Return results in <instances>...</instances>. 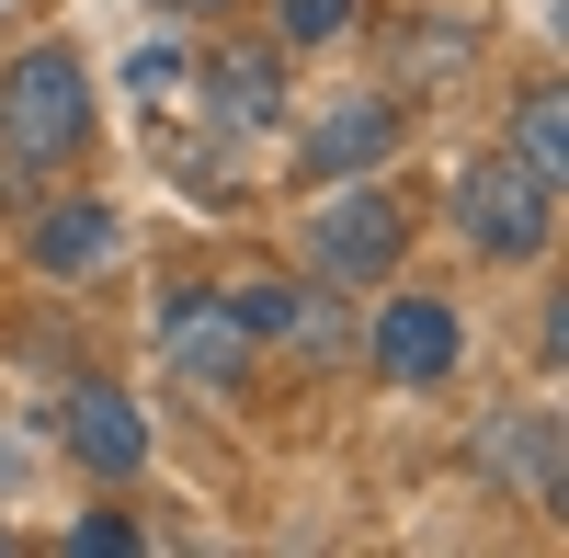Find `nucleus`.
<instances>
[{
	"mask_svg": "<svg viewBox=\"0 0 569 558\" xmlns=\"http://www.w3.org/2000/svg\"><path fill=\"white\" fill-rule=\"evenodd\" d=\"M273 12H284V34H297V46H319V34L353 23V0H273Z\"/></svg>",
	"mask_w": 569,
	"mask_h": 558,
	"instance_id": "nucleus-13",
	"label": "nucleus"
},
{
	"mask_svg": "<svg viewBox=\"0 0 569 558\" xmlns=\"http://www.w3.org/2000/svg\"><path fill=\"white\" fill-rule=\"evenodd\" d=\"M456 228H467V251H501V262H525V251H547V182L512 160V149H490L479 171L456 182Z\"/></svg>",
	"mask_w": 569,
	"mask_h": 558,
	"instance_id": "nucleus-2",
	"label": "nucleus"
},
{
	"mask_svg": "<svg viewBox=\"0 0 569 558\" xmlns=\"http://www.w3.org/2000/svg\"><path fill=\"white\" fill-rule=\"evenodd\" d=\"M206 114H228V126H273V58L228 46V58H217V80H206Z\"/></svg>",
	"mask_w": 569,
	"mask_h": 558,
	"instance_id": "nucleus-10",
	"label": "nucleus"
},
{
	"mask_svg": "<svg viewBox=\"0 0 569 558\" xmlns=\"http://www.w3.org/2000/svg\"><path fill=\"white\" fill-rule=\"evenodd\" d=\"M512 160H525L547 195H558V171H569V103H558V80L525 91V126H512Z\"/></svg>",
	"mask_w": 569,
	"mask_h": 558,
	"instance_id": "nucleus-8",
	"label": "nucleus"
},
{
	"mask_svg": "<svg viewBox=\"0 0 569 558\" xmlns=\"http://www.w3.org/2000/svg\"><path fill=\"white\" fill-rule=\"evenodd\" d=\"M0 126H12V160L23 171H58L80 137H91V80L69 46H34V58L0 80Z\"/></svg>",
	"mask_w": 569,
	"mask_h": 558,
	"instance_id": "nucleus-1",
	"label": "nucleus"
},
{
	"mask_svg": "<svg viewBox=\"0 0 569 558\" xmlns=\"http://www.w3.org/2000/svg\"><path fill=\"white\" fill-rule=\"evenodd\" d=\"M103 251H114V217H103V206H58V217L34 228V262H46V273H91Z\"/></svg>",
	"mask_w": 569,
	"mask_h": 558,
	"instance_id": "nucleus-9",
	"label": "nucleus"
},
{
	"mask_svg": "<svg viewBox=\"0 0 569 558\" xmlns=\"http://www.w3.org/2000/svg\"><path fill=\"white\" fill-rule=\"evenodd\" d=\"M308 262H319V286H365V273H388V262H399V206H388V195L319 206V217H308Z\"/></svg>",
	"mask_w": 569,
	"mask_h": 558,
	"instance_id": "nucleus-3",
	"label": "nucleus"
},
{
	"mask_svg": "<svg viewBox=\"0 0 569 558\" xmlns=\"http://www.w3.org/2000/svg\"><path fill=\"white\" fill-rule=\"evenodd\" d=\"M103 547H137V525H126V514H91V525H80V558H103Z\"/></svg>",
	"mask_w": 569,
	"mask_h": 558,
	"instance_id": "nucleus-14",
	"label": "nucleus"
},
{
	"mask_svg": "<svg viewBox=\"0 0 569 558\" xmlns=\"http://www.w3.org/2000/svg\"><path fill=\"white\" fill-rule=\"evenodd\" d=\"M501 468H525V490H536V501H558V422H525V434L501 445Z\"/></svg>",
	"mask_w": 569,
	"mask_h": 558,
	"instance_id": "nucleus-12",
	"label": "nucleus"
},
{
	"mask_svg": "<svg viewBox=\"0 0 569 558\" xmlns=\"http://www.w3.org/2000/svg\"><path fill=\"white\" fill-rule=\"evenodd\" d=\"M228 308H240V331H262V342H297V319H308V297H297V286H240Z\"/></svg>",
	"mask_w": 569,
	"mask_h": 558,
	"instance_id": "nucleus-11",
	"label": "nucleus"
},
{
	"mask_svg": "<svg viewBox=\"0 0 569 558\" xmlns=\"http://www.w3.org/2000/svg\"><path fill=\"white\" fill-rule=\"evenodd\" d=\"M388 149H399V114L376 103V91H365V103H342V114H319V126H308V171H319V182H353V171H376Z\"/></svg>",
	"mask_w": 569,
	"mask_h": 558,
	"instance_id": "nucleus-5",
	"label": "nucleus"
},
{
	"mask_svg": "<svg viewBox=\"0 0 569 558\" xmlns=\"http://www.w3.org/2000/svg\"><path fill=\"white\" fill-rule=\"evenodd\" d=\"M171 353H182V377H240V308H206V297H171Z\"/></svg>",
	"mask_w": 569,
	"mask_h": 558,
	"instance_id": "nucleus-7",
	"label": "nucleus"
},
{
	"mask_svg": "<svg viewBox=\"0 0 569 558\" xmlns=\"http://www.w3.org/2000/svg\"><path fill=\"white\" fill-rule=\"evenodd\" d=\"M376 365H388L399 388H433L445 365H456V308H433V297L376 308Z\"/></svg>",
	"mask_w": 569,
	"mask_h": 558,
	"instance_id": "nucleus-4",
	"label": "nucleus"
},
{
	"mask_svg": "<svg viewBox=\"0 0 569 558\" xmlns=\"http://www.w3.org/2000/svg\"><path fill=\"white\" fill-rule=\"evenodd\" d=\"M69 445H80V468H91V479H126L137 456H149V422H137V399L80 388V399H69Z\"/></svg>",
	"mask_w": 569,
	"mask_h": 558,
	"instance_id": "nucleus-6",
	"label": "nucleus"
},
{
	"mask_svg": "<svg viewBox=\"0 0 569 558\" xmlns=\"http://www.w3.org/2000/svg\"><path fill=\"white\" fill-rule=\"evenodd\" d=\"M171 12H217V0H171Z\"/></svg>",
	"mask_w": 569,
	"mask_h": 558,
	"instance_id": "nucleus-15",
	"label": "nucleus"
}]
</instances>
